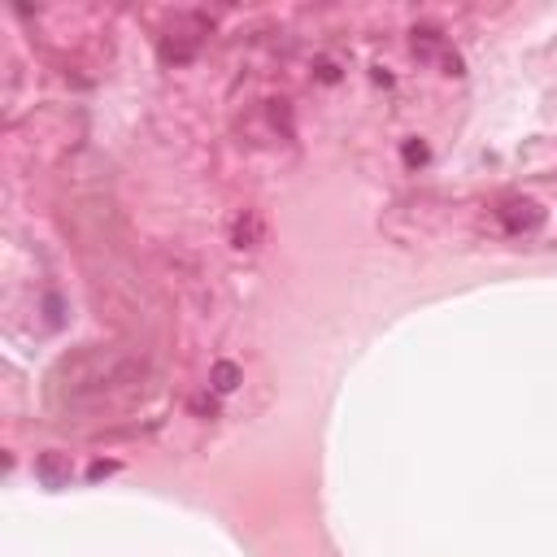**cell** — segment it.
Returning <instances> with one entry per match:
<instances>
[{"label": "cell", "mask_w": 557, "mask_h": 557, "mask_svg": "<svg viewBox=\"0 0 557 557\" xmlns=\"http://www.w3.org/2000/svg\"><path fill=\"white\" fill-rule=\"evenodd\" d=\"M144 366L135 362L126 348H105V344H92L74 357H61L57 370L49 379V396L52 405H97L105 401L109 392H122L131 388L140 379Z\"/></svg>", "instance_id": "6da1fadb"}, {"label": "cell", "mask_w": 557, "mask_h": 557, "mask_svg": "<svg viewBox=\"0 0 557 557\" xmlns=\"http://www.w3.org/2000/svg\"><path fill=\"white\" fill-rule=\"evenodd\" d=\"M35 475L44 479V487H66L70 484V458H61V453H44V458L35 461Z\"/></svg>", "instance_id": "7a4b0ae2"}, {"label": "cell", "mask_w": 557, "mask_h": 557, "mask_svg": "<svg viewBox=\"0 0 557 557\" xmlns=\"http://www.w3.org/2000/svg\"><path fill=\"white\" fill-rule=\"evenodd\" d=\"M240 366L236 362H214V370H209V388L218 392V396H227V392H236L240 388Z\"/></svg>", "instance_id": "3957f363"}, {"label": "cell", "mask_w": 557, "mask_h": 557, "mask_svg": "<svg viewBox=\"0 0 557 557\" xmlns=\"http://www.w3.org/2000/svg\"><path fill=\"white\" fill-rule=\"evenodd\" d=\"M257 240H262V222H257V214H244L236 222V248H257Z\"/></svg>", "instance_id": "277c9868"}, {"label": "cell", "mask_w": 557, "mask_h": 557, "mask_svg": "<svg viewBox=\"0 0 557 557\" xmlns=\"http://www.w3.org/2000/svg\"><path fill=\"white\" fill-rule=\"evenodd\" d=\"M405 162H410V166H422V162H427V148L410 140V144H405Z\"/></svg>", "instance_id": "5b68a950"}]
</instances>
